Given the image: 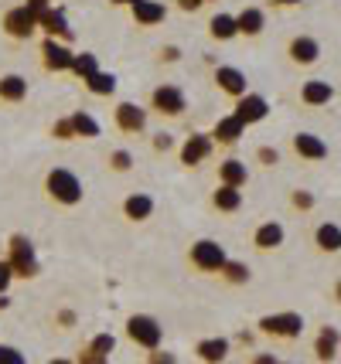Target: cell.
<instances>
[{
  "mask_svg": "<svg viewBox=\"0 0 341 364\" xmlns=\"http://www.w3.org/2000/svg\"><path fill=\"white\" fill-rule=\"evenodd\" d=\"M45 191H48V198L55 201V205H79L82 201V181L72 171H65V167H55V171H48V177H45Z\"/></svg>",
  "mask_w": 341,
  "mask_h": 364,
  "instance_id": "1",
  "label": "cell"
},
{
  "mask_svg": "<svg viewBox=\"0 0 341 364\" xmlns=\"http://www.w3.org/2000/svg\"><path fill=\"white\" fill-rule=\"evenodd\" d=\"M4 31L11 34L14 41H28V38L38 31V14H34L28 4H21V7H11V11L4 14Z\"/></svg>",
  "mask_w": 341,
  "mask_h": 364,
  "instance_id": "2",
  "label": "cell"
},
{
  "mask_svg": "<svg viewBox=\"0 0 341 364\" xmlns=\"http://www.w3.org/2000/svg\"><path fill=\"white\" fill-rule=\"evenodd\" d=\"M226 259H229L226 249L219 242H211V238H201V242L192 245V266L201 272H222Z\"/></svg>",
  "mask_w": 341,
  "mask_h": 364,
  "instance_id": "3",
  "label": "cell"
},
{
  "mask_svg": "<svg viewBox=\"0 0 341 364\" xmlns=\"http://www.w3.org/2000/svg\"><path fill=\"white\" fill-rule=\"evenodd\" d=\"M260 331L270 337H280V341H293L304 333V317L300 314H270L260 320Z\"/></svg>",
  "mask_w": 341,
  "mask_h": 364,
  "instance_id": "4",
  "label": "cell"
},
{
  "mask_svg": "<svg viewBox=\"0 0 341 364\" xmlns=\"http://www.w3.org/2000/svg\"><path fill=\"white\" fill-rule=\"evenodd\" d=\"M127 333H130V341L133 344H140V348L147 350H154L157 344H161V323L154 317H144V314H137V317L127 320Z\"/></svg>",
  "mask_w": 341,
  "mask_h": 364,
  "instance_id": "5",
  "label": "cell"
},
{
  "mask_svg": "<svg viewBox=\"0 0 341 364\" xmlns=\"http://www.w3.org/2000/svg\"><path fill=\"white\" fill-rule=\"evenodd\" d=\"M7 262H11L14 276H38V259H34L31 242L24 235L11 238V255H7Z\"/></svg>",
  "mask_w": 341,
  "mask_h": 364,
  "instance_id": "6",
  "label": "cell"
},
{
  "mask_svg": "<svg viewBox=\"0 0 341 364\" xmlns=\"http://www.w3.org/2000/svg\"><path fill=\"white\" fill-rule=\"evenodd\" d=\"M150 106L161 112V116H181V112L188 109V99L181 92L178 85H157L154 95H150Z\"/></svg>",
  "mask_w": 341,
  "mask_h": 364,
  "instance_id": "7",
  "label": "cell"
},
{
  "mask_svg": "<svg viewBox=\"0 0 341 364\" xmlns=\"http://www.w3.org/2000/svg\"><path fill=\"white\" fill-rule=\"evenodd\" d=\"M72 58H75V51H68L58 38L41 41V62H45L48 72H72Z\"/></svg>",
  "mask_w": 341,
  "mask_h": 364,
  "instance_id": "8",
  "label": "cell"
},
{
  "mask_svg": "<svg viewBox=\"0 0 341 364\" xmlns=\"http://www.w3.org/2000/svg\"><path fill=\"white\" fill-rule=\"evenodd\" d=\"M287 55H290L293 65H314L318 58H321V45L310 38V34H297V38H290V45H287Z\"/></svg>",
  "mask_w": 341,
  "mask_h": 364,
  "instance_id": "9",
  "label": "cell"
},
{
  "mask_svg": "<svg viewBox=\"0 0 341 364\" xmlns=\"http://www.w3.org/2000/svg\"><path fill=\"white\" fill-rule=\"evenodd\" d=\"M215 85H219L226 95H232V99H239V95L249 92L246 75L239 72V68H232V65H219V68H215Z\"/></svg>",
  "mask_w": 341,
  "mask_h": 364,
  "instance_id": "10",
  "label": "cell"
},
{
  "mask_svg": "<svg viewBox=\"0 0 341 364\" xmlns=\"http://www.w3.org/2000/svg\"><path fill=\"white\" fill-rule=\"evenodd\" d=\"M266 112H270V102L263 99V95H253V92H246L236 99V116L243 119L246 127L249 123H260V119H266Z\"/></svg>",
  "mask_w": 341,
  "mask_h": 364,
  "instance_id": "11",
  "label": "cell"
},
{
  "mask_svg": "<svg viewBox=\"0 0 341 364\" xmlns=\"http://www.w3.org/2000/svg\"><path fill=\"white\" fill-rule=\"evenodd\" d=\"M335 99V89H331V82L325 79H308L300 85V102L310 106V109H318V106H327Z\"/></svg>",
  "mask_w": 341,
  "mask_h": 364,
  "instance_id": "12",
  "label": "cell"
},
{
  "mask_svg": "<svg viewBox=\"0 0 341 364\" xmlns=\"http://www.w3.org/2000/svg\"><path fill=\"white\" fill-rule=\"evenodd\" d=\"M211 146H215V140H211L209 133H195V136H188V143L181 146V164H188V167L201 164V160L211 154Z\"/></svg>",
  "mask_w": 341,
  "mask_h": 364,
  "instance_id": "13",
  "label": "cell"
},
{
  "mask_svg": "<svg viewBox=\"0 0 341 364\" xmlns=\"http://www.w3.org/2000/svg\"><path fill=\"white\" fill-rule=\"evenodd\" d=\"M133 21H137V28H154V24H161L164 17H167V7L157 4V0H137L130 7Z\"/></svg>",
  "mask_w": 341,
  "mask_h": 364,
  "instance_id": "14",
  "label": "cell"
},
{
  "mask_svg": "<svg viewBox=\"0 0 341 364\" xmlns=\"http://www.w3.org/2000/svg\"><path fill=\"white\" fill-rule=\"evenodd\" d=\"M38 28H45V34H48V38H62V41H68V38H72V28H68L65 14H62L58 7H45V11L38 14Z\"/></svg>",
  "mask_w": 341,
  "mask_h": 364,
  "instance_id": "15",
  "label": "cell"
},
{
  "mask_svg": "<svg viewBox=\"0 0 341 364\" xmlns=\"http://www.w3.org/2000/svg\"><path fill=\"white\" fill-rule=\"evenodd\" d=\"M293 154L304 160H325L327 157V143L321 136H314V133H297L293 136Z\"/></svg>",
  "mask_w": 341,
  "mask_h": 364,
  "instance_id": "16",
  "label": "cell"
},
{
  "mask_svg": "<svg viewBox=\"0 0 341 364\" xmlns=\"http://www.w3.org/2000/svg\"><path fill=\"white\" fill-rule=\"evenodd\" d=\"M113 116H116V127L123 133H140L147 127V112L140 106H133V102H120Z\"/></svg>",
  "mask_w": 341,
  "mask_h": 364,
  "instance_id": "17",
  "label": "cell"
},
{
  "mask_svg": "<svg viewBox=\"0 0 341 364\" xmlns=\"http://www.w3.org/2000/svg\"><path fill=\"white\" fill-rule=\"evenodd\" d=\"M246 133V123L232 112V116H226V119H219L215 123V129H211V140L222 143V146H232V143H239V136Z\"/></svg>",
  "mask_w": 341,
  "mask_h": 364,
  "instance_id": "18",
  "label": "cell"
},
{
  "mask_svg": "<svg viewBox=\"0 0 341 364\" xmlns=\"http://www.w3.org/2000/svg\"><path fill=\"white\" fill-rule=\"evenodd\" d=\"M314 245L327 255L341 252V228L335 222H321L318 228H314Z\"/></svg>",
  "mask_w": 341,
  "mask_h": 364,
  "instance_id": "19",
  "label": "cell"
},
{
  "mask_svg": "<svg viewBox=\"0 0 341 364\" xmlns=\"http://www.w3.org/2000/svg\"><path fill=\"white\" fill-rule=\"evenodd\" d=\"M338 344H341V333L335 327H321V333L314 337V358L318 361H335Z\"/></svg>",
  "mask_w": 341,
  "mask_h": 364,
  "instance_id": "20",
  "label": "cell"
},
{
  "mask_svg": "<svg viewBox=\"0 0 341 364\" xmlns=\"http://www.w3.org/2000/svg\"><path fill=\"white\" fill-rule=\"evenodd\" d=\"M253 245L260 249V252H270V249H280L283 245V225L280 222H266L256 228V235H253Z\"/></svg>",
  "mask_w": 341,
  "mask_h": 364,
  "instance_id": "21",
  "label": "cell"
},
{
  "mask_svg": "<svg viewBox=\"0 0 341 364\" xmlns=\"http://www.w3.org/2000/svg\"><path fill=\"white\" fill-rule=\"evenodd\" d=\"M246 181H249V171H246L243 160L229 157L219 164V184H232V188H246Z\"/></svg>",
  "mask_w": 341,
  "mask_h": 364,
  "instance_id": "22",
  "label": "cell"
},
{
  "mask_svg": "<svg viewBox=\"0 0 341 364\" xmlns=\"http://www.w3.org/2000/svg\"><path fill=\"white\" fill-rule=\"evenodd\" d=\"M211 205L219 208V211H226V215H232V211L243 208V191L232 188V184H219L215 194H211Z\"/></svg>",
  "mask_w": 341,
  "mask_h": 364,
  "instance_id": "23",
  "label": "cell"
},
{
  "mask_svg": "<svg viewBox=\"0 0 341 364\" xmlns=\"http://www.w3.org/2000/svg\"><path fill=\"white\" fill-rule=\"evenodd\" d=\"M123 215H127L130 222H147V218L154 215V198H150V194H130V198L123 201Z\"/></svg>",
  "mask_w": 341,
  "mask_h": 364,
  "instance_id": "24",
  "label": "cell"
},
{
  "mask_svg": "<svg viewBox=\"0 0 341 364\" xmlns=\"http://www.w3.org/2000/svg\"><path fill=\"white\" fill-rule=\"evenodd\" d=\"M236 24H239V34L256 38V34H263V28H266V14H263L260 7H246L243 14H236Z\"/></svg>",
  "mask_w": 341,
  "mask_h": 364,
  "instance_id": "25",
  "label": "cell"
},
{
  "mask_svg": "<svg viewBox=\"0 0 341 364\" xmlns=\"http://www.w3.org/2000/svg\"><path fill=\"white\" fill-rule=\"evenodd\" d=\"M226 354H229V341H226V337H209V341H201V344H198V358H201L205 364L226 361Z\"/></svg>",
  "mask_w": 341,
  "mask_h": 364,
  "instance_id": "26",
  "label": "cell"
},
{
  "mask_svg": "<svg viewBox=\"0 0 341 364\" xmlns=\"http://www.w3.org/2000/svg\"><path fill=\"white\" fill-rule=\"evenodd\" d=\"M209 34L215 38V41H229V38L239 34V24H236V17L232 14H215L209 21Z\"/></svg>",
  "mask_w": 341,
  "mask_h": 364,
  "instance_id": "27",
  "label": "cell"
},
{
  "mask_svg": "<svg viewBox=\"0 0 341 364\" xmlns=\"http://www.w3.org/2000/svg\"><path fill=\"white\" fill-rule=\"evenodd\" d=\"M24 95H28V82L21 75H4L0 79V99L4 102H21Z\"/></svg>",
  "mask_w": 341,
  "mask_h": 364,
  "instance_id": "28",
  "label": "cell"
},
{
  "mask_svg": "<svg viewBox=\"0 0 341 364\" xmlns=\"http://www.w3.org/2000/svg\"><path fill=\"white\" fill-rule=\"evenodd\" d=\"M68 119H72V129H75V136H85V140L99 136V123L93 119V116H89V112H72Z\"/></svg>",
  "mask_w": 341,
  "mask_h": 364,
  "instance_id": "29",
  "label": "cell"
},
{
  "mask_svg": "<svg viewBox=\"0 0 341 364\" xmlns=\"http://www.w3.org/2000/svg\"><path fill=\"white\" fill-rule=\"evenodd\" d=\"M222 279L232 283V286L249 283V266H246V262H236V259H226V266H222Z\"/></svg>",
  "mask_w": 341,
  "mask_h": 364,
  "instance_id": "30",
  "label": "cell"
},
{
  "mask_svg": "<svg viewBox=\"0 0 341 364\" xmlns=\"http://www.w3.org/2000/svg\"><path fill=\"white\" fill-rule=\"evenodd\" d=\"M85 85H89V92L93 95H113L116 92V75H110V72H96L93 79H85Z\"/></svg>",
  "mask_w": 341,
  "mask_h": 364,
  "instance_id": "31",
  "label": "cell"
},
{
  "mask_svg": "<svg viewBox=\"0 0 341 364\" xmlns=\"http://www.w3.org/2000/svg\"><path fill=\"white\" fill-rule=\"evenodd\" d=\"M72 72H75V75H79L82 82H85V79H93V75L99 72L96 55H89V51H82V55H75V58H72Z\"/></svg>",
  "mask_w": 341,
  "mask_h": 364,
  "instance_id": "32",
  "label": "cell"
},
{
  "mask_svg": "<svg viewBox=\"0 0 341 364\" xmlns=\"http://www.w3.org/2000/svg\"><path fill=\"white\" fill-rule=\"evenodd\" d=\"M113 348H116L113 337H110V333H99L96 341H93V348H89V354H93L96 361H103V358H106V354H110Z\"/></svg>",
  "mask_w": 341,
  "mask_h": 364,
  "instance_id": "33",
  "label": "cell"
},
{
  "mask_svg": "<svg viewBox=\"0 0 341 364\" xmlns=\"http://www.w3.org/2000/svg\"><path fill=\"white\" fill-rule=\"evenodd\" d=\"M110 164H113V171H120V174H127L133 167V154L130 150H113V157H110Z\"/></svg>",
  "mask_w": 341,
  "mask_h": 364,
  "instance_id": "34",
  "label": "cell"
},
{
  "mask_svg": "<svg viewBox=\"0 0 341 364\" xmlns=\"http://www.w3.org/2000/svg\"><path fill=\"white\" fill-rule=\"evenodd\" d=\"M290 205L297 208V211H310V208H314V194H310V191H293Z\"/></svg>",
  "mask_w": 341,
  "mask_h": 364,
  "instance_id": "35",
  "label": "cell"
},
{
  "mask_svg": "<svg viewBox=\"0 0 341 364\" xmlns=\"http://www.w3.org/2000/svg\"><path fill=\"white\" fill-rule=\"evenodd\" d=\"M256 160H260L263 167H276V164H280V150H276V146H260V150H256Z\"/></svg>",
  "mask_w": 341,
  "mask_h": 364,
  "instance_id": "36",
  "label": "cell"
},
{
  "mask_svg": "<svg viewBox=\"0 0 341 364\" xmlns=\"http://www.w3.org/2000/svg\"><path fill=\"white\" fill-rule=\"evenodd\" d=\"M0 364H24V354L17 348H7V344H0Z\"/></svg>",
  "mask_w": 341,
  "mask_h": 364,
  "instance_id": "37",
  "label": "cell"
},
{
  "mask_svg": "<svg viewBox=\"0 0 341 364\" xmlns=\"http://www.w3.org/2000/svg\"><path fill=\"white\" fill-rule=\"evenodd\" d=\"M51 136H58V140H72V136H75V129H72V119H62V123H55V127H51Z\"/></svg>",
  "mask_w": 341,
  "mask_h": 364,
  "instance_id": "38",
  "label": "cell"
},
{
  "mask_svg": "<svg viewBox=\"0 0 341 364\" xmlns=\"http://www.w3.org/2000/svg\"><path fill=\"white\" fill-rule=\"evenodd\" d=\"M11 279H14V269H11V262H0V293L11 286Z\"/></svg>",
  "mask_w": 341,
  "mask_h": 364,
  "instance_id": "39",
  "label": "cell"
},
{
  "mask_svg": "<svg viewBox=\"0 0 341 364\" xmlns=\"http://www.w3.org/2000/svg\"><path fill=\"white\" fill-rule=\"evenodd\" d=\"M171 146H174V140H171L167 133H157V136H154V150H157V154H161V150H171Z\"/></svg>",
  "mask_w": 341,
  "mask_h": 364,
  "instance_id": "40",
  "label": "cell"
},
{
  "mask_svg": "<svg viewBox=\"0 0 341 364\" xmlns=\"http://www.w3.org/2000/svg\"><path fill=\"white\" fill-rule=\"evenodd\" d=\"M150 364H174V354H167V350H157V348H154V354H150Z\"/></svg>",
  "mask_w": 341,
  "mask_h": 364,
  "instance_id": "41",
  "label": "cell"
},
{
  "mask_svg": "<svg viewBox=\"0 0 341 364\" xmlns=\"http://www.w3.org/2000/svg\"><path fill=\"white\" fill-rule=\"evenodd\" d=\"M161 58H164V62H178V58H181V48H178V45L161 48Z\"/></svg>",
  "mask_w": 341,
  "mask_h": 364,
  "instance_id": "42",
  "label": "cell"
},
{
  "mask_svg": "<svg viewBox=\"0 0 341 364\" xmlns=\"http://www.w3.org/2000/svg\"><path fill=\"white\" fill-rule=\"evenodd\" d=\"M201 4H205V0H178V7H181V11H198Z\"/></svg>",
  "mask_w": 341,
  "mask_h": 364,
  "instance_id": "43",
  "label": "cell"
},
{
  "mask_svg": "<svg viewBox=\"0 0 341 364\" xmlns=\"http://www.w3.org/2000/svg\"><path fill=\"white\" fill-rule=\"evenodd\" d=\"M58 320H62L65 327H72V323H75V314H72V310H62V314H58Z\"/></svg>",
  "mask_w": 341,
  "mask_h": 364,
  "instance_id": "44",
  "label": "cell"
},
{
  "mask_svg": "<svg viewBox=\"0 0 341 364\" xmlns=\"http://www.w3.org/2000/svg\"><path fill=\"white\" fill-rule=\"evenodd\" d=\"M253 364H276V358H273V354H256V358H253Z\"/></svg>",
  "mask_w": 341,
  "mask_h": 364,
  "instance_id": "45",
  "label": "cell"
},
{
  "mask_svg": "<svg viewBox=\"0 0 341 364\" xmlns=\"http://www.w3.org/2000/svg\"><path fill=\"white\" fill-rule=\"evenodd\" d=\"M273 7H297V4H304V0H270Z\"/></svg>",
  "mask_w": 341,
  "mask_h": 364,
  "instance_id": "46",
  "label": "cell"
},
{
  "mask_svg": "<svg viewBox=\"0 0 341 364\" xmlns=\"http://www.w3.org/2000/svg\"><path fill=\"white\" fill-rule=\"evenodd\" d=\"M110 4H116V7H133L137 0H110Z\"/></svg>",
  "mask_w": 341,
  "mask_h": 364,
  "instance_id": "47",
  "label": "cell"
},
{
  "mask_svg": "<svg viewBox=\"0 0 341 364\" xmlns=\"http://www.w3.org/2000/svg\"><path fill=\"white\" fill-rule=\"evenodd\" d=\"M335 300L341 303V279H338V283H335Z\"/></svg>",
  "mask_w": 341,
  "mask_h": 364,
  "instance_id": "48",
  "label": "cell"
},
{
  "mask_svg": "<svg viewBox=\"0 0 341 364\" xmlns=\"http://www.w3.org/2000/svg\"><path fill=\"white\" fill-rule=\"evenodd\" d=\"M4 306H7V300H4V293H0V310H4Z\"/></svg>",
  "mask_w": 341,
  "mask_h": 364,
  "instance_id": "49",
  "label": "cell"
},
{
  "mask_svg": "<svg viewBox=\"0 0 341 364\" xmlns=\"http://www.w3.org/2000/svg\"><path fill=\"white\" fill-rule=\"evenodd\" d=\"M51 364H68V361H51Z\"/></svg>",
  "mask_w": 341,
  "mask_h": 364,
  "instance_id": "50",
  "label": "cell"
}]
</instances>
